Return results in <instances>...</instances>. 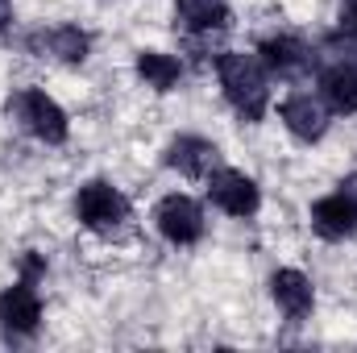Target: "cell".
<instances>
[{"mask_svg": "<svg viewBox=\"0 0 357 353\" xmlns=\"http://www.w3.org/2000/svg\"><path fill=\"white\" fill-rule=\"evenodd\" d=\"M337 195L354 208V216H357V175H345L341 179V187H337Z\"/></svg>", "mask_w": 357, "mask_h": 353, "instance_id": "obj_16", "label": "cell"}, {"mask_svg": "<svg viewBox=\"0 0 357 353\" xmlns=\"http://www.w3.org/2000/svg\"><path fill=\"white\" fill-rule=\"evenodd\" d=\"M167 163L187 179H208L220 167V150L204 137H175L171 150H167Z\"/></svg>", "mask_w": 357, "mask_h": 353, "instance_id": "obj_9", "label": "cell"}, {"mask_svg": "<svg viewBox=\"0 0 357 353\" xmlns=\"http://www.w3.org/2000/svg\"><path fill=\"white\" fill-rule=\"evenodd\" d=\"M220 88L229 96V104L245 117V121H262L270 104V84H266V67L258 54H220L216 63Z\"/></svg>", "mask_w": 357, "mask_h": 353, "instance_id": "obj_1", "label": "cell"}, {"mask_svg": "<svg viewBox=\"0 0 357 353\" xmlns=\"http://www.w3.org/2000/svg\"><path fill=\"white\" fill-rule=\"evenodd\" d=\"M8 112H17V121H21L33 137H42L46 146L67 142V112H63L46 91L21 88L13 100H8Z\"/></svg>", "mask_w": 357, "mask_h": 353, "instance_id": "obj_2", "label": "cell"}, {"mask_svg": "<svg viewBox=\"0 0 357 353\" xmlns=\"http://www.w3.org/2000/svg\"><path fill=\"white\" fill-rule=\"evenodd\" d=\"M258 59H262V67H266L270 75H278V80H299V75H307V71L316 67L312 46H303V42L291 38V33L266 38L262 50H258Z\"/></svg>", "mask_w": 357, "mask_h": 353, "instance_id": "obj_6", "label": "cell"}, {"mask_svg": "<svg viewBox=\"0 0 357 353\" xmlns=\"http://www.w3.org/2000/svg\"><path fill=\"white\" fill-rule=\"evenodd\" d=\"M8 21H13V8H8V0H0V29H4Z\"/></svg>", "mask_w": 357, "mask_h": 353, "instance_id": "obj_17", "label": "cell"}, {"mask_svg": "<svg viewBox=\"0 0 357 353\" xmlns=\"http://www.w3.org/2000/svg\"><path fill=\"white\" fill-rule=\"evenodd\" d=\"M278 112H282V125H287L299 142H320L324 129H328V108H324V100L312 96V91H295V96H287Z\"/></svg>", "mask_w": 357, "mask_h": 353, "instance_id": "obj_7", "label": "cell"}, {"mask_svg": "<svg viewBox=\"0 0 357 353\" xmlns=\"http://www.w3.org/2000/svg\"><path fill=\"white\" fill-rule=\"evenodd\" d=\"M154 220H158V233L167 241H175V246H191V241L204 237V212H199V204L191 195H167L158 204Z\"/></svg>", "mask_w": 357, "mask_h": 353, "instance_id": "obj_4", "label": "cell"}, {"mask_svg": "<svg viewBox=\"0 0 357 353\" xmlns=\"http://www.w3.org/2000/svg\"><path fill=\"white\" fill-rule=\"evenodd\" d=\"M75 208H79V220H84L88 229H112V225H121L125 212H129V204L121 200V191L108 187L104 179H91V183L79 187Z\"/></svg>", "mask_w": 357, "mask_h": 353, "instance_id": "obj_5", "label": "cell"}, {"mask_svg": "<svg viewBox=\"0 0 357 353\" xmlns=\"http://www.w3.org/2000/svg\"><path fill=\"white\" fill-rule=\"evenodd\" d=\"M270 291H274V303L291 316V320H303L312 312V283L299 274V270H278L270 278Z\"/></svg>", "mask_w": 357, "mask_h": 353, "instance_id": "obj_13", "label": "cell"}, {"mask_svg": "<svg viewBox=\"0 0 357 353\" xmlns=\"http://www.w3.org/2000/svg\"><path fill=\"white\" fill-rule=\"evenodd\" d=\"M208 195H212V204H216L220 212H229V216H254L258 204H262L254 179L241 175V171H220V167L208 175Z\"/></svg>", "mask_w": 357, "mask_h": 353, "instance_id": "obj_3", "label": "cell"}, {"mask_svg": "<svg viewBox=\"0 0 357 353\" xmlns=\"http://www.w3.org/2000/svg\"><path fill=\"white\" fill-rule=\"evenodd\" d=\"M320 100H324V108L337 112V117L357 112V67H349V63L324 67V71H320Z\"/></svg>", "mask_w": 357, "mask_h": 353, "instance_id": "obj_10", "label": "cell"}, {"mask_svg": "<svg viewBox=\"0 0 357 353\" xmlns=\"http://www.w3.org/2000/svg\"><path fill=\"white\" fill-rule=\"evenodd\" d=\"M312 229L320 237H328V241H345L357 229V216H354V208L333 191V195H324V200L312 204Z\"/></svg>", "mask_w": 357, "mask_h": 353, "instance_id": "obj_11", "label": "cell"}, {"mask_svg": "<svg viewBox=\"0 0 357 353\" xmlns=\"http://www.w3.org/2000/svg\"><path fill=\"white\" fill-rule=\"evenodd\" d=\"M42 320V303H38V291L33 283H17L0 295V324L13 333V337H29Z\"/></svg>", "mask_w": 357, "mask_h": 353, "instance_id": "obj_8", "label": "cell"}, {"mask_svg": "<svg viewBox=\"0 0 357 353\" xmlns=\"http://www.w3.org/2000/svg\"><path fill=\"white\" fill-rule=\"evenodd\" d=\"M29 46L42 50V54H54V59H63V63H84V59H88V33H84L79 25L42 29V33H33Z\"/></svg>", "mask_w": 357, "mask_h": 353, "instance_id": "obj_12", "label": "cell"}, {"mask_svg": "<svg viewBox=\"0 0 357 353\" xmlns=\"http://www.w3.org/2000/svg\"><path fill=\"white\" fill-rule=\"evenodd\" d=\"M175 17L191 33H212L229 25V4L225 0H175Z\"/></svg>", "mask_w": 357, "mask_h": 353, "instance_id": "obj_14", "label": "cell"}, {"mask_svg": "<svg viewBox=\"0 0 357 353\" xmlns=\"http://www.w3.org/2000/svg\"><path fill=\"white\" fill-rule=\"evenodd\" d=\"M137 75H142L150 88L171 91L178 84V75H183V63H178L175 54H162V50H142V54H137Z\"/></svg>", "mask_w": 357, "mask_h": 353, "instance_id": "obj_15", "label": "cell"}]
</instances>
